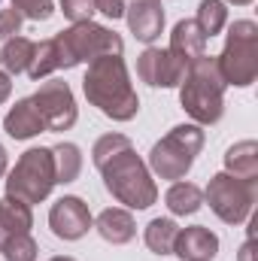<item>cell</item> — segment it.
I'll use <instances>...</instances> for the list:
<instances>
[{
	"instance_id": "cell-1",
	"label": "cell",
	"mask_w": 258,
	"mask_h": 261,
	"mask_svg": "<svg viewBox=\"0 0 258 261\" xmlns=\"http://www.w3.org/2000/svg\"><path fill=\"white\" fill-rule=\"evenodd\" d=\"M91 161L100 170L107 192L119 203L131 210H149L158 200V186L125 134H104L91 149Z\"/></svg>"
},
{
	"instance_id": "cell-2",
	"label": "cell",
	"mask_w": 258,
	"mask_h": 261,
	"mask_svg": "<svg viewBox=\"0 0 258 261\" xmlns=\"http://www.w3.org/2000/svg\"><path fill=\"white\" fill-rule=\"evenodd\" d=\"M122 49H125V43L116 31L94 24V21H79L61 34H55L52 40L37 43V52H34L28 73H31V79L40 82L55 70L91 64L94 58H104V55H122Z\"/></svg>"
},
{
	"instance_id": "cell-3",
	"label": "cell",
	"mask_w": 258,
	"mask_h": 261,
	"mask_svg": "<svg viewBox=\"0 0 258 261\" xmlns=\"http://www.w3.org/2000/svg\"><path fill=\"white\" fill-rule=\"evenodd\" d=\"M82 91L91 107H97L113 122H131L140 110V97L131 85L128 67L122 55H104L88 64Z\"/></svg>"
},
{
	"instance_id": "cell-4",
	"label": "cell",
	"mask_w": 258,
	"mask_h": 261,
	"mask_svg": "<svg viewBox=\"0 0 258 261\" xmlns=\"http://www.w3.org/2000/svg\"><path fill=\"white\" fill-rule=\"evenodd\" d=\"M179 103L197 125H216L225 113V79L213 55H200L186 67L179 82Z\"/></svg>"
},
{
	"instance_id": "cell-5",
	"label": "cell",
	"mask_w": 258,
	"mask_h": 261,
	"mask_svg": "<svg viewBox=\"0 0 258 261\" xmlns=\"http://www.w3.org/2000/svg\"><path fill=\"white\" fill-rule=\"evenodd\" d=\"M219 73L225 79V85H237L246 88L252 85L258 76V24L249 18H240L231 24L228 40L222 55L216 58Z\"/></svg>"
},
{
	"instance_id": "cell-6",
	"label": "cell",
	"mask_w": 258,
	"mask_h": 261,
	"mask_svg": "<svg viewBox=\"0 0 258 261\" xmlns=\"http://www.w3.org/2000/svg\"><path fill=\"white\" fill-rule=\"evenodd\" d=\"M203 149V130L200 125H176L167 137H161L149 152V167L161 179H183L192 170L194 158Z\"/></svg>"
},
{
	"instance_id": "cell-7",
	"label": "cell",
	"mask_w": 258,
	"mask_h": 261,
	"mask_svg": "<svg viewBox=\"0 0 258 261\" xmlns=\"http://www.w3.org/2000/svg\"><path fill=\"white\" fill-rule=\"evenodd\" d=\"M55 161H52V149L46 146H34L28 149L15 167L9 170L6 179V195L18 197L24 203H43L55 189Z\"/></svg>"
},
{
	"instance_id": "cell-8",
	"label": "cell",
	"mask_w": 258,
	"mask_h": 261,
	"mask_svg": "<svg viewBox=\"0 0 258 261\" xmlns=\"http://www.w3.org/2000/svg\"><path fill=\"white\" fill-rule=\"evenodd\" d=\"M203 200L225 225H243L255 203V182L237 179L231 173H216L203 192Z\"/></svg>"
},
{
	"instance_id": "cell-9",
	"label": "cell",
	"mask_w": 258,
	"mask_h": 261,
	"mask_svg": "<svg viewBox=\"0 0 258 261\" xmlns=\"http://www.w3.org/2000/svg\"><path fill=\"white\" fill-rule=\"evenodd\" d=\"M34 110L40 113L43 119V128L46 130H70L76 125L79 113H76V97L70 91L64 79H49L40 85V91L31 97Z\"/></svg>"
},
{
	"instance_id": "cell-10",
	"label": "cell",
	"mask_w": 258,
	"mask_h": 261,
	"mask_svg": "<svg viewBox=\"0 0 258 261\" xmlns=\"http://www.w3.org/2000/svg\"><path fill=\"white\" fill-rule=\"evenodd\" d=\"M186 67L170 49H155L149 46L140 58H137V76L143 82H149L152 88H176L186 76Z\"/></svg>"
},
{
	"instance_id": "cell-11",
	"label": "cell",
	"mask_w": 258,
	"mask_h": 261,
	"mask_svg": "<svg viewBox=\"0 0 258 261\" xmlns=\"http://www.w3.org/2000/svg\"><path fill=\"white\" fill-rule=\"evenodd\" d=\"M91 225L94 222H91V213H88L82 197L67 195L61 200H55L49 210V228L61 240H82L91 231Z\"/></svg>"
},
{
	"instance_id": "cell-12",
	"label": "cell",
	"mask_w": 258,
	"mask_h": 261,
	"mask_svg": "<svg viewBox=\"0 0 258 261\" xmlns=\"http://www.w3.org/2000/svg\"><path fill=\"white\" fill-rule=\"evenodd\" d=\"M125 18H128L131 34L140 43H155L164 31V9L158 0H134L131 6H125Z\"/></svg>"
},
{
	"instance_id": "cell-13",
	"label": "cell",
	"mask_w": 258,
	"mask_h": 261,
	"mask_svg": "<svg viewBox=\"0 0 258 261\" xmlns=\"http://www.w3.org/2000/svg\"><path fill=\"white\" fill-rule=\"evenodd\" d=\"M219 252V237L203 228V225H192V228H179L176 243H173V255L179 261H213Z\"/></svg>"
},
{
	"instance_id": "cell-14",
	"label": "cell",
	"mask_w": 258,
	"mask_h": 261,
	"mask_svg": "<svg viewBox=\"0 0 258 261\" xmlns=\"http://www.w3.org/2000/svg\"><path fill=\"white\" fill-rule=\"evenodd\" d=\"M170 52H173L183 64H192L194 58L207 55V34L197 28L194 18L176 21V28H173V34H170Z\"/></svg>"
},
{
	"instance_id": "cell-15",
	"label": "cell",
	"mask_w": 258,
	"mask_h": 261,
	"mask_svg": "<svg viewBox=\"0 0 258 261\" xmlns=\"http://www.w3.org/2000/svg\"><path fill=\"white\" fill-rule=\"evenodd\" d=\"M3 130L12 137V140H31V137H37V134H43V119H40V113L34 110V103H31V97H24V100H15V107L6 113V119H3Z\"/></svg>"
},
{
	"instance_id": "cell-16",
	"label": "cell",
	"mask_w": 258,
	"mask_h": 261,
	"mask_svg": "<svg viewBox=\"0 0 258 261\" xmlns=\"http://www.w3.org/2000/svg\"><path fill=\"white\" fill-rule=\"evenodd\" d=\"M94 228H97V234H100L107 243H113V246L131 243V240H134V234H137L134 216H131L128 210H119V206H110V210H104V213L97 216Z\"/></svg>"
},
{
	"instance_id": "cell-17",
	"label": "cell",
	"mask_w": 258,
	"mask_h": 261,
	"mask_svg": "<svg viewBox=\"0 0 258 261\" xmlns=\"http://www.w3.org/2000/svg\"><path fill=\"white\" fill-rule=\"evenodd\" d=\"M225 173L246 179V182H258V143L255 140H243L234 143L225 152Z\"/></svg>"
},
{
	"instance_id": "cell-18",
	"label": "cell",
	"mask_w": 258,
	"mask_h": 261,
	"mask_svg": "<svg viewBox=\"0 0 258 261\" xmlns=\"http://www.w3.org/2000/svg\"><path fill=\"white\" fill-rule=\"evenodd\" d=\"M34 52H37V43L34 40H28V37H9L3 43V52H0L3 73H9V76L28 73V67L34 61Z\"/></svg>"
},
{
	"instance_id": "cell-19",
	"label": "cell",
	"mask_w": 258,
	"mask_h": 261,
	"mask_svg": "<svg viewBox=\"0 0 258 261\" xmlns=\"http://www.w3.org/2000/svg\"><path fill=\"white\" fill-rule=\"evenodd\" d=\"M0 225L6 234H31V225H34L31 203H24L12 195L0 197Z\"/></svg>"
},
{
	"instance_id": "cell-20",
	"label": "cell",
	"mask_w": 258,
	"mask_h": 261,
	"mask_svg": "<svg viewBox=\"0 0 258 261\" xmlns=\"http://www.w3.org/2000/svg\"><path fill=\"white\" fill-rule=\"evenodd\" d=\"M164 200H167V210L173 216H192V213H197L203 206V192L194 182H173L167 189Z\"/></svg>"
},
{
	"instance_id": "cell-21",
	"label": "cell",
	"mask_w": 258,
	"mask_h": 261,
	"mask_svg": "<svg viewBox=\"0 0 258 261\" xmlns=\"http://www.w3.org/2000/svg\"><path fill=\"white\" fill-rule=\"evenodd\" d=\"M176 234H179V225L173 219H152L146 225V246L149 252L155 255H173V243H176Z\"/></svg>"
},
{
	"instance_id": "cell-22",
	"label": "cell",
	"mask_w": 258,
	"mask_h": 261,
	"mask_svg": "<svg viewBox=\"0 0 258 261\" xmlns=\"http://www.w3.org/2000/svg\"><path fill=\"white\" fill-rule=\"evenodd\" d=\"M52 161H55V182H73L82 170V152L76 143H58L52 149Z\"/></svg>"
},
{
	"instance_id": "cell-23",
	"label": "cell",
	"mask_w": 258,
	"mask_h": 261,
	"mask_svg": "<svg viewBox=\"0 0 258 261\" xmlns=\"http://www.w3.org/2000/svg\"><path fill=\"white\" fill-rule=\"evenodd\" d=\"M194 21H197V28H200V31L207 34V40H210V37L222 34V28H225V21H228V9H225L222 0H200Z\"/></svg>"
},
{
	"instance_id": "cell-24",
	"label": "cell",
	"mask_w": 258,
	"mask_h": 261,
	"mask_svg": "<svg viewBox=\"0 0 258 261\" xmlns=\"http://www.w3.org/2000/svg\"><path fill=\"white\" fill-rule=\"evenodd\" d=\"M3 258L6 261H37V240L31 234H9L3 243Z\"/></svg>"
},
{
	"instance_id": "cell-25",
	"label": "cell",
	"mask_w": 258,
	"mask_h": 261,
	"mask_svg": "<svg viewBox=\"0 0 258 261\" xmlns=\"http://www.w3.org/2000/svg\"><path fill=\"white\" fill-rule=\"evenodd\" d=\"M12 9L21 15V18H31V21H46L52 18V0H12Z\"/></svg>"
},
{
	"instance_id": "cell-26",
	"label": "cell",
	"mask_w": 258,
	"mask_h": 261,
	"mask_svg": "<svg viewBox=\"0 0 258 261\" xmlns=\"http://www.w3.org/2000/svg\"><path fill=\"white\" fill-rule=\"evenodd\" d=\"M61 9H64V15L73 24L91 21V15H94V0H61Z\"/></svg>"
},
{
	"instance_id": "cell-27",
	"label": "cell",
	"mask_w": 258,
	"mask_h": 261,
	"mask_svg": "<svg viewBox=\"0 0 258 261\" xmlns=\"http://www.w3.org/2000/svg\"><path fill=\"white\" fill-rule=\"evenodd\" d=\"M21 31V15L15 9H0V40L6 43L9 37H15Z\"/></svg>"
},
{
	"instance_id": "cell-28",
	"label": "cell",
	"mask_w": 258,
	"mask_h": 261,
	"mask_svg": "<svg viewBox=\"0 0 258 261\" xmlns=\"http://www.w3.org/2000/svg\"><path fill=\"white\" fill-rule=\"evenodd\" d=\"M125 0H94V12H104L107 18H122L125 15Z\"/></svg>"
},
{
	"instance_id": "cell-29",
	"label": "cell",
	"mask_w": 258,
	"mask_h": 261,
	"mask_svg": "<svg viewBox=\"0 0 258 261\" xmlns=\"http://www.w3.org/2000/svg\"><path fill=\"white\" fill-rule=\"evenodd\" d=\"M237 261H255V240H252V234H249V240L240 246V255Z\"/></svg>"
},
{
	"instance_id": "cell-30",
	"label": "cell",
	"mask_w": 258,
	"mask_h": 261,
	"mask_svg": "<svg viewBox=\"0 0 258 261\" xmlns=\"http://www.w3.org/2000/svg\"><path fill=\"white\" fill-rule=\"evenodd\" d=\"M9 91H12V76L0 70V103H3L6 97H9Z\"/></svg>"
},
{
	"instance_id": "cell-31",
	"label": "cell",
	"mask_w": 258,
	"mask_h": 261,
	"mask_svg": "<svg viewBox=\"0 0 258 261\" xmlns=\"http://www.w3.org/2000/svg\"><path fill=\"white\" fill-rule=\"evenodd\" d=\"M3 173H6V149L0 146V176H3Z\"/></svg>"
},
{
	"instance_id": "cell-32",
	"label": "cell",
	"mask_w": 258,
	"mask_h": 261,
	"mask_svg": "<svg viewBox=\"0 0 258 261\" xmlns=\"http://www.w3.org/2000/svg\"><path fill=\"white\" fill-rule=\"evenodd\" d=\"M228 3H234V6H249L252 0H228Z\"/></svg>"
},
{
	"instance_id": "cell-33",
	"label": "cell",
	"mask_w": 258,
	"mask_h": 261,
	"mask_svg": "<svg viewBox=\"0 0 258 261\" xmlns=\"http://www.w3.org/2000/svg\"><path fill=\"white\" fill-rule=\"evenodd\" d=\"M6 237H9V234H6V231H3V225H0V249H3V243H6Z\"/></svg>"
},
{
	"instance_id": "cell-34",
	"label": "cell",
	"mask_w": 258,
	"mask_h": 261,
	"mask_svg": "<svg viewBox=\"0 0 258 261\" xmlns=\"http://www.w3.org/2000/svg\"><path fill=\"white\" fill-rule=\"evenodd\" d=\"M49 261H76V258H70V255H55V258H49Z\"/></svg>"
}]
</instances>
